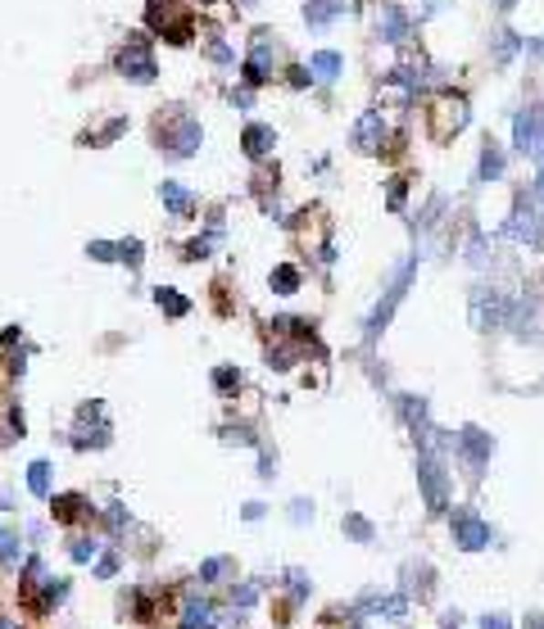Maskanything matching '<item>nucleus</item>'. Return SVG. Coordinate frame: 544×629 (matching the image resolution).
Here are the masks:
<instances>
[{"instance_id":"f257e3e1","label":"nucleus","mask_w":544,"mask_h":629,"mask_svg":"<svg viewBox=\"0 0 544 629\" xmlns=\"http://www.w3.org/2000/svg\"><path fill=\"white\" fill-rule=\"evenodd\" d=\"M426 127H431V140H449L467 127V100L454 96V91H440L426 109Z\"/></svg>"},{"instance_id":"f03ea898","label":"nucleus","mask_w":544,"mask_h":629,"mask_svg":"<svg viewBox=\"0 0 544 629\" xmlns=\"http://www.w3.org/2000/svg\"><path fill=\"white\" fill-rule=\"evenodd\" d=\"M154 140L159 150H173V154H191L200 145V127L186 114H159L154 119Z\"/></svg>"},{"instance_id":"7ed1b4c3","label":"nucleus","mask_w":544,"mask_h":629,"mask_svg":"<svg viewBox=\"0 0 544 629\" xmlns=\"http://www.w3.org/2000/svg\"><path fill=\"white\" fill-rule=\"evenodd\" d=\"M150 27H159L168 41H191L195 36V23H191V9L182 0H150Z\"/></svg>"},{"instance_id":"20e7f679","label":"nucleus","mask_w":544,"mask_h":629,"mask_svg":"<svg viewBox=\"0 0 544 629\" xmlns=\"http://www.w3.org/2000/svg\"><path fill=\"white\" fill-rule=\"evenodd\" d=\"M508 299L499 294V290H476L472 294V322H476V331H495V326H508Z\"/></svg>"},{"instance_id":"39448f33","label":"nucleus","mask_w":544,"mask_h":629,"mask_svg":"<svg viewBox=\"0 0 544 629\" xmlns=\"http://www.w3.org/2000/svg\"><path fill=\"white\" fill-rule=\"evenodd\" d=\"M413 272H417V263H404V267H400V276L391 281V290H386V299H382V304H377V313L368 317V340H377V335L386 331V322H391V313L400 308V299H404V294H408V281H413Z\"/></svg>"},{"instance_id":"423d86ee","label":"nucleus","mask_w":544,"mask_h":629,"mask_svg":"<svg viewBox=\"0 0 544 629\" xmlns=\"http://www.w3.org/2000/svg\"><path fill=\"white\" fill-rule=\"evenodd\" d=\"M417 485H422V499L431 511H445L449 507V485H445V471H440V462L426 453V458H417Z\"/></svg>"},{"instance_id":"0eeeda50","label":"nucleus","mask_w":544,"mask_h":629,"mask_svg":"<svg viewBox=\"0 0 544 629\" xmlns=\"http://www.w3.org/2000/svg\"><path fill=\"white\" fill-rule=\"evenodd\" d=\"M119 68H123V77H132V82H150V77H154V55H150V46H145L141 36H128V46L119 50Z\"/></svg>"},{"instance_id":"6e6552de","label":"nucleus","mask_w":544,"mask_h":629,"mask_svg":"<svg viewBox=\"0 0 544 629\" xmlns=\"http://www.w3.org/2000/svg\"><path fill=\"white\" fill-rule=\"evenodd\" d=\"M454 543L458 548H467V552H476V548H486L490 543V525L476 516V511H454Z\"/></svg>"},{"instance_id":"1a4fd4ad","label":"nucleus","mask_w":544,"mask_h":629,"mask_svg":"<svg viewBox=\"0 0 544 629\" xmlns=\"http://www.w3.org/2000/svg\"><path fill=\"white\" fill-rule=\"evenodd\" d=\"M272 64H277V46H272L268 32H255L250 41V59H246V82H268Z\"/></svg>"},{"instance_id":"9d476101","label":"nucleus","mask_w":544,"mask_h":629,"mask_svg":"<svg viewBox=\"0 0 544 629\" xmlns=\"http://www.w3.org/2000/svg\"><path fill=\"white\" fill-rule=\"evenodd\" d=\"M504 236L518 241V245H536V241H540V218H536V209H531V204H518L513 218H508V227H504Z\"/></svg>"},{"instance_id":"9b49d317","label":"nucleus","mask_w":544,"mask_h":629,"mask_svg":"<svg viewBox=\"0 0 544 629\" xmlns=\"http://www.w3.org/2000/svg\"><path fill=\"white\" fill-rule=\"evenodd\" d=\"M458 449H463V458H467V467H472V471H481V467L490 462V453H495V439H490L486 430H476V426H467V430L458 435Z\"/></svg>"},{"instance_id":"f8f14e48","label":"nucleus","mask_w":544,"mask_h":629,"mask_svg":"<svg viewBox=\"0 0 544 629\" xmlns=\"http://www.w3.org/2000/svg\"><path fill=\"white\" fill-rule=\"evenodd\" d=\"M386 140V123H382V114H363L359 127H354V145L359 150H377Z\"/></svg>"},{"instance_id":"ddd939ff","label":"nucleus","mask_w":544,"mask_h":629,"mask_svg":"<svg viewBox=\"0 0 544 629\" xmlns=\"http://www.w3.org/2000/svg\"><path fill=\"white\" fill-rule=\"evenodd\" d=\"M55 521H59V525H73V521H82V516H91V507H87V499H82V494H59V499H55Z\"/></svg>"},{"instance_id":"4468645a","label":"nucleus","mask_w":544,"mask_h":629,"mask_svg":"<svg viewBox=\"0 0 544 629\" xmlns=\"http://www.w3.org/2000/svg\"><path fill=\"white\" fill-rule=\"evenodd\" d=\"M159 195H163V204H168V213H173V218H191V213H195V200H191L177 181H163V186H159Z\"/></svg>"},{"instance_id":"2eb2a0df","label":"nucleus","mask_w":544,"mask_h":629,"mask_svg":"<svg viewBox=\"0 0 544 629\" xmlns=\"http://www.w3.org/2000/svg\"><path fill=\"white\" fill-rule=\"evenodd\" d=\"M345 14V0H309L304 5V18L313 23V27H327L331 18H340Z\"/></svg>"},{"instance_id":"dca6fc26","label":"nucleus","mask_w":544,"mask_h":629,"mask_svg":"<svg viewBox=\"0 0 544 629\" xmlns=\"http://www.w3.org/2000/svg\"><path fill=\"white\" fill-rule=\"evenodd\" d=\"M214 607L209 603H200V598H191L186 607H182V629H214Z\"/></svg>"},{"instance_id":"f3484780","label":"nucleus","mask_w":544,"mask_h":629,"mask_svg":"<svg viewBox=\"0 0 544 629\" xmlns=\"http://www.w3.org/2000/svg\"><path fill=\"white\" fill-rule=\"evenodd\" d=\"M272 140H277V136H272V127H264V123H250V127H246V154L264 159V154L272 150Z\"/></svg>"},{"instance_id":"a211bd4d","label":"nucleus","mask_w":544,"mask_h":629,"mask_svg":"<svg viewBox=\"0 0 544 629\" xmlns=\"http://www.w3.org/2000/svg\"><path fill=\"white\" fill-rule=\"evenodd\" d=\"M363 607H372V612H382V616H391V621H404V616H408V598H404V593H386V598H368Z\"/></svg>"},{"instance_id":"6ab92c4d","label":"nucleus","mask_w":544,"mask_h":629,"mask_svg":"<svg viewBox=\"0 0 544 629\" xmlns=\"http://www.w3.org/2000/svg\"><path fill=\"white\" fill-rule=\"evenodd\" d=\"M309 68H313V77H318V82H331L345 64H340V55H336V50H318V55L309 59Z\"/></svg>"},{"instance_id":"aec40b11","label":"nucleus","mask_w":544,"mask_h":629,"mask_svg":"<svg viewBox=\"0 0 544 629\" xmlns=\"http://www.w3.org/2000/svg\"><path fill=\"white\" fill-rule=\"evenodd\" d=\"M154 299H159V308H163L168 317H186V313H191V299H186V294H177V290H159Z\"/></svg>"},{"instance_id":"412c9836","label":"nucleus","mask_w":544,"mask_h":629,"mask_svg":"<svg viewBox=\"0 0 544 629\" xmlns=\"http://www.w3.org/2000/svg\"><path fill=\"white\" fill-rule=\"evenodd\" d=\"M27 490H32L37 499L50 494V467H46V462H32V467H27Z\"/></svg>"},{"instance_id":"4be33fe9","label":"nucleus","mask_w":544,"mask_h":629,"mask_svg":"<svg viewBox=\"0 0 544 629\" xmlns=\"http://www.w3.org/2000/svg\"><path fill=\"white\" fill-rule=\"evenodd\" d=\"M382 32L391 36V41H404V32H408V23H404V14L395 9V5H386V14H382Z\"/></svg>"},{"instance_id":"5701e85b","label":"nucleus","mask_w":544,"mask_h":629,"mask_svg":"<svg viewBox=\"0 0 544 629\" xmlns=\"http://www.w3.org/2000/svg\"><path fill=\"white\" fill-rule=\"evenodd\" d=\"M522 46H527V41H522L518 32H499V41H495V59H499V64H508Z\"/></svg>"},{"instance_id":"b1692460","label":"nucleus","mask_w":544,"mask_h":629,"mask_svg":"<svg viewBox=\"0 0 544 629\" xmlns=\"http://www.w3.org/2000/svg\"><path fill=\"white\" fill-rule=\"evenodd\" d=\"M495 177H504V154L495 145H486V154H481V181H495Z\"/></svg>"},{"instance_id":"393cba45","label":"nucleus","mask_w":544,"mask_h":629,"mask_svg":"<svg viewBox=\"0 0 544 629\" xmlns=\"http://www.w3.org/2000/svg\"><path fill=\"white\" fill-rule=\"evenodd\" d=\"M272 285H277V294H295L299 272H295V267H277V272H272Z\"/></svg>"},{"instance_id":"a878e982","label":"nucleus","mask_w":544,"mask_h":629,"mask_svg":"<svg viewBox=\"0 0 544 629\" xmlns=\"http://www.w3.org/2000/svg\"><path fill=\"white\" fill-rule=\"evenodd\" d=\"M41 580H46V575H41V562H37V557H32V562H27V566H23V593H27V598H32V593H37V589H41Z\"/></svg>"},{"instance_id":"bb28decb","label":"nucleus","mask_w":544,"mask_h":629,"mask_svg":"<svg viewBox=\"0 0 544 629\" xmlns=\"http://www.w3.org/2000/svg\"><path fill=\"white\" fill-rule=\"evenodd\" d=\"M232 603H236V607H255V603H259V584H241V589H232Z\"/></svg>"},{"instance_id":"cd10ccee","label":"nucleus","mask_w":544,"mask_h":629,"mask_svg":"<svg viewBox=\"0 0 544 629\" xmlns=\"http://www.w3.org/2000/svg\"><path fill=\"white\" fill-rule=\"evenodd\" d=\"M345 530H350V534H354V539H363V543H368V539H372V525H368V521H363V516H345Z\"/></svg>"},{"instance_id":"c85d7f7f","label":"nucleus","mask_w":544,"mask_h":629,"mask_svg":"<svg viewBox=\"0 0 544 629\" xmlns=\"http://www.w3.org/2000/svg\"><path fill=\"white\" fill-rule=\"evenodd\" d=\"M0 562H18V539L9 530H0Z\"/></svg>"},{"instance_id":"c756f323","label":"nucleus","mask_w":544,"mask_h":629,"mask_svg":"<svg viewBox=\"0 0 544 629\" xmlns=\"http://www.w3.org/2000/svg\"><path fill=\"white\" fill-rule=\"evenodd\" d=\"M223 571H227V557H209V562L200 566V580H218Z\"/></svg>"},{"instance_id":"7c9ffc66","label":"nucleus","mask_w":544,"mask_h":629,"mask_svg":"<svg viewBox=\"0 0 544 629\" xmlns=\"http://www.w3.org/2000/svg\"><path fill=\"white\" fill-rule=\"evenodd\" d=\"M114 571H119V552H105V557L96 562V575H100V580H110Z\"/></svg>"},{"instance_id":"2f4dec72","label":"nucleus","mask_w":544,"mask_h":629,"mask_svg":"<svg viewBox=\"0 0 544 629\" xmlns=\"http://www.w3.org/2000/svg\"><path fill=\"white\" fill-rule=\"evenodd\" d=\"M91 557H96V543L91 539H78L73 543V562H91Z\"/></svg>"},{"instance_id":"473e14b6","label":"nucleus","mask_w":544,"mask_h":629,"mask_svg":"<svg viewBox=\"0 0 544 629\" xmlns=\"http://www.w3.org/2000/svg\"><path fill=\"white\" fill-rule=\"evenodd\" d=\"M214 380H218L223 389H232V385H236V372H232V367H218V372H214Z\"/></svg>"},{"instance_id":"72a5a7b5","label":"nucleus","mask_w":544,"mask_h":629,"mask_svg":"<svg viewBox=\"0 0 544 629\" xmlns=\"http://www.w3.org/2000/svg\"><path fill=\"white\" fill-rule=\"evenodd\" d=\"M527 50H531V55L544 64V36H531V41H527Z\"/></svg>"},{"instance_id":"f704fd0d","label":"nucleus","mask_w":544,"mask_h":629,"mask_svg":"<svg viewBox=\"0 0 544 629\" xmlns=\"http://www.w3.org/2000/svg\"><path fill=\"white\" fill-rule=\"evenodd\" d=\"M481 629H513V625H508L504 616H486V621H481Z\"/></svg>"},{"instance_id":"c9c22d12","label":"nucleus","mask_w":544,"mask_h":629,"mask_svg":"<svg viewBox=\"0 0 544 629\" xmlns=\"http://www.w3.org/2000/svg\"><path fill=\"white\" fill-rule=\"evenodd\" d=\"M522 629H544V616H540V612H531V616H527V625H522Z\"/></svg>"},{"instance_id":"e433bc0d","label":"nucleus","mask_w":544,"mask_h":629,"mask_svg":"<svg viewBox=\"0 0 544 629\" xmlns=\"http://www.w3.org/2000/svg\"><path fill=\"white\" fill-rule=\"evenodd\" d=\"M536 159H540V200H544V150L536 154Z\"/></svg>"},{"instance_id":"4c0bfd02","label":"nucleus","mask_w":544,"mask_h":629,"mask_svg":"<svg viewBox=\"0 0 544 629\" xmlns=\"http://www.w3.org/2000/svg\"><path fill=\"white\" fill-rule=\"evenodd\" d=\"M495 5H499V9H513V5H518V0H495Z\"/></svg>"}]
</instances>
